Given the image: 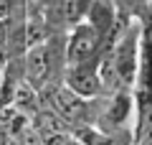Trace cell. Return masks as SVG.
<instances>
[{"label":"cell","mask_w":152,"mask_h":145,"mask_svg":"<svg viewBox=\"0 0 152 145\" xmlns=\"http://www.w3.org/2000/svg\"><path fill=\"white\" fill-rule=\"evenodd\" d=\"M64 59L66 66H91L102 61V33L91 23H79L66 31L64 38Z\"/></svg>","instance_id":"obj_1"},{"label":"cell","mask_w":152,"mask_h":145,"mask_svg":"<svg viewBox=\"0 0 152 145\" xmlns=\"http://www.w3.org/2000/svg\"><path fill=\"white\" fill-rule=\"evenodd\" d=\"M56 54H64V48H53V33L43 43H36L23 54V76L36 89H46L51 81H61L56 79Z\"/></svg>","instance_id":"obj_2"},{"label":"cell","mask_w":152,"mask_h":145,"mask_svg":"<svg viewBox=\"0 0 152 145\" xmlns=\"http://www.w3.org/2000/svg\"><path fill=\"white\" fill-rule=\"evenodd\" d=\"M61 81H64L71 92L86 97V99H99V97H104V81H102V74H99V64L66 66Z\"/></svg>","instance_id":"obj_3"},{"label":"cell","mask_w":152,"mask_h":145,"mask_svg":"<svg viewBox=\"0 0 152 145\" xmlns=\"http://www.w3.org/2000/svg\"><path fill=\"white\" fill-rule=\"evenodd\" d=\"M89 8H91V0H58V18H61V26H64L66 31L76 28L79 23L86 21Z\"/></svg>","instance_id":"obj_4"},{"label":"cell","mask_w":152,"mask_h":145,"mask_svg":"<svg viewBox=\"0 0 152 145\" xmlns=\"http://www.w3.org/2000/svg\"><path fill=\"white\" fill-rule=\"evenodd\" d=\"M140 54H142V71H140V76H152V5H150V10L142 16Z\"/></svg>","instance_id":"obj_5"},{"label":"cell","mask_w":152,"mask_h":145,"mask_svg":"<svg viewBox=\"0 0 152 145\" xmlns=\"http://www.w3.org/2000/svg\"><path fill=\"white\" fill-rule=\"evenodd\" d=\"M13 13V0H0V21H10Z\"/></svg>","instance_id":"obj_6"}]
</instances>
